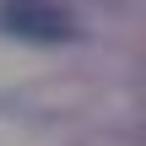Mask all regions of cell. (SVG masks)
Returning <instances> with one entry per match:
<instances>
[{"instance_id":"6da1fadb","label":"cell","mask_w":146,"mask_h":146,"mask_svg":"<svg viewBox=\"0 0 146 146\" xmlns=\"http://www.w3.org/2000/svg\"><path fill=\"white\" fill-rule=\"evenodd\" d=\"M0 33H11L22 43H65V38H76V16L60 5L16 0V5H0Z\"/></svg>"}]
</instances>
